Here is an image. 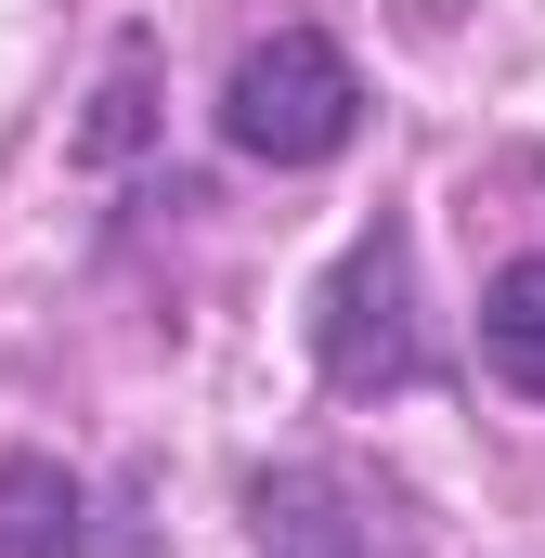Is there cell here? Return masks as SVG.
I'll return each mask as SVG.
<instances>
[{
	"label": "cell",
	"instance_id": "cell-1",
	"mask_svg": "<svg viewBox=\"0 0 545 558\" xmlns=\"http://www.w3.org/2000/svg\"><path fill=\"white\" fill-rule=\"evenodd\" d=\"M364 131V78L325 26H272L261 52H234L221 78V143L261 156V169H325L338 143Z\"/></svg>",
	"mask_w": 545,
	"mask_h": 558
},
{
	"label": "cell",
	"instance_id": "cell-2",
	"mask_svg": "<svg viewBox=\"0 0 545 558\" xmlns=\"http://www.w3.org/2000/svg\"><path fill=\"white\" fill-rule=\"evenodd\" d=\"M312 364H325V390H351V403L428 377V338H415V234L403 221H364V234L338 247V274L312 286Z\"/></svg>",
	"mask_w": 545,
	"mask_h": 558
},
{
	"label": "cell",
	"instance_id": "cell-3",
	"mask_svg": "<svg viewBox=\"0 0 545 558\" xmlns=\"http://www.w3.org/2000/svg\"><path fill=\"white\" fill-rule=\"evenodd\" d=\"M247 533L261 558H415V520L390 481L338 468V454H286L247 481Z\"/></svg>",
	"mask_w": 545,
	"mask_h": 558
},
{
	"label": "cell",
	"instance_id": "cell-4",
	"mask_svg": "<svg viewBox=\"0 0 545 558\" xmlns=\"http://www.w3.org/2000/svg\"><path fill=\"white\" fill-rule=\"evenodd\" d=\"M65 546H78V468L0 454V558H65Z\"/></svg>",
	"mask_w": 545,
	"mask_h": 558
},
{
	"label": "cell",
	"instance_id": "cell-5",
	"mask_svg": "<svg viewBox=\"0 0 545 558\" xmlns=\"http://www.w3.org/2000/svg\"><path fill=\"white\" fill-rule=\"evenodd\" d=\"M481 364L520 403H545V260H507V274L481 286Z\"/></svg>",
	"mask_w": 545,
	"mask_h": 558
},
{
	"label": "cell",
	"instance_id": "cell-6",
	"mask_svg": "<svg viewBox=\"0 0 545 558\" xmlns=\"http://www.w3.org/2000/svg\"><path fill=\"white\" fill-rule=\"evenodd\" d=\"M143 78H156V52H143V39H118V65H105V105H92L78 156H131V143H143V118H156V105H143Z\"/></svg>",
	"mask_w": 545,
	"mask_h": 558
}]
</instances>
